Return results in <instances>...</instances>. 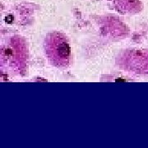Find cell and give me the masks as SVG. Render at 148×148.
<instances>
[{"label":"cell","instance_id":"6da1fadb","mask_svg":"<svg viewBox=\"0 0 148 148\" xmlns=\"http://www.w3.org/2000/svg\"><path fill=\"white\" fill-rule=\"evenodd\" d=\"M44 49L47 59L53 66L66 68L71 63V47L64 34L59 31L49 33L44 38Z\"/></svg>","mask_w":148,"mask_h":148}]
</instances>
